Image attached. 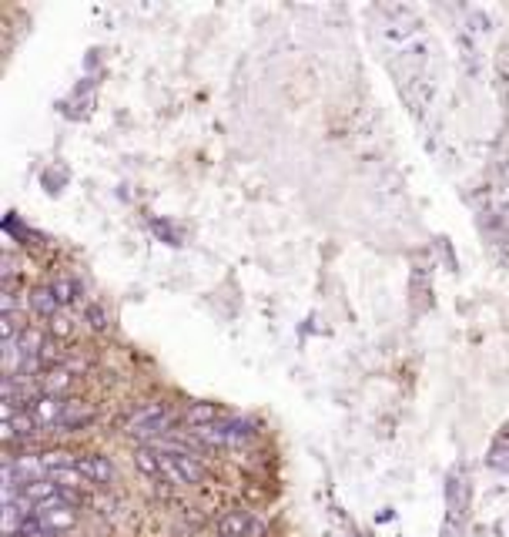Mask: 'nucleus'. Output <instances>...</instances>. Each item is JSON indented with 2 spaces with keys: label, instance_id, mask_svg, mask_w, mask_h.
<instances>
[{
  "label": "nucleus",
  "instance_id": "nucleus-11",
  "mask_svg": "<svg viewBox=\"0 0 509 537\" xmlns=\"http://www.w3.org/2000/svg\"><path fill=\"white\" fill-rule=\"evenodd\" d=\"M135 467L148 477H165L161 474V454H158V450H151V446H141V450H137Z\"/></svg>",
  "mask_w": 509,
  "mask_h": 537
},
{
  "label": "nucleus",
  "instance_id": "nucleus-14",
  "mask_svg": "<svg viewBox=\"0 0 509 537\" xmlns=\"http://www.w3.org/2000/svg\"><path fill=\"white\" fill-rule=\"evenodd\" d=\"M489 461H493V467H509V433L496 440L493 454H489Z\"/></svg>",
  "mask_w": 509,
  "mask_h": 537
},
{
  "label": "nucleus",
  "instance_id": "nucleus-13",
  "mask_svg": "<svg viewBox=\"0 0 509 537\" xmlns=\"http://www.w3.org/2000/svg\"><path fill=\"white\" fill-rule=\"evenodd\" d=\"M51 292L58 296V303H60V306H67V303H74L77 296H81V289H77V282H74V279H58V282L51 286Z\"/></svg>",
  "mask_w": 509,
  "mask_h": 537
},
{
  "label": "nucleus",
  "instance_id": "nucleus-15",
  "mask_svg": "<svg viewBox=\"0 0 509 537\" xmlns=\"http://www.w3.org/2000/svg\"><path fill=\"white\" fill-rule=\"evenodd\" d=\"M88 320H90V326H94V329H101V326H105V312L94 306V309H88Z\"/></svg>",
  "mask_w": 509,
  "mask_h": 537
},
{
  "label": "nucleus",
  "instance_id": "nucleus-2",
  "mask_svg": "<svg viewBox=\"0 0 509 537\" xmlns=\"http://www.w3.org/2000/svg\"><path fill=\"white\" fill-rule=\"evenodd\" d=\"M171 430V414H168L161 403H148V407H141L137 414H131L128 420V433H135V437H161Z\"/></svg>",
  "mask_w": 509,
  "mask_h": 537
},
{
  "label": "nucleus",
  "instance_id": "nucleus-3",
  "mask_svg": "<svg viewBox=\"0 0 509 537\" xmlns=\"http://www.w3.org/2000/svg\"><path fill=\"white\" fill-rule=\"evenodd\" d=\"M34 517H41V524H44L51 534L58 537V531H71L77 524V514L71 504H64L58 494L51 497V501H44V504H37V510H34Z\"/></svg>",
  "mask_w": 509,
  "mask_h": 537
},
{
  "label": "nucleus",
  "instance_id": "nucleus-7",
  "mask_svg": "<svg viewBox=\"0 0 509 537\" xmlns=\"http://www.w3.org/2000/svg\"><path fill=\"white\" fill-rule=\"evenodd\" d=\"M252 531V514L248 510H228L218 521V537H248Z\"/></svg>",
  "mask_w": 509,
  "mask_h": 537
},
{
  "label": "nucleus",
  "instance_id": "nucleus-10",
  "mask_svg": "<svg viewBox=\"0 0 509 537\" xmlns=\"http://www.w3.org/2000/svg\"><path fill=\"white\" fill-rule=\"evenodd\" d=\"M184 420H188L192 430L211 427V423H218V407H215V403H195V407L184 414Z\"/></svg>",
  "mask_w": 509,
  "mask_h": 537
},
{
  "label": "nucleus",
  "instance_id": "nucleus-9",
  "mask_svg": "<svg viewBox=\"0 0 509 537\" xmlns=\"http://www.w3.org/2000/svg\"><path fill=\"white\" fill-rule=\"evenodd\" d=\"M27 303H30V309H34V312H41V316H47V320H58L60 303H58V296L51 292V286H41V289H34L27 296Z\"/></svg>",
  "mask_w": 509,
  "mask_h": 537
},
{
  "label": "nucleus",
  "instance_id": "nucleus-5",
  "mask_svg": "<svg viewBox=\"0 0 509 537\" xmlns=\"http://www.w3.org/2000/svg\"><path fill=\"white\" fill-rule=\"evenodd\" d=\"M77 470L84 474L88 484H98V487H107L111 480H114V467L107 457L101 454H88V457H77Z\"/></svg>",
  "mask_w": 509,
  "mask_h": 537
},
{
  "label": "nucleus",
  "instance_id": "nucleus-4",
  "mask_svg": "<svg viewBox=\"0 0 509 537\" xmlns=\"http://www.w3.org/2000/svg\"><path fill=\"white\" fill-rule=\"evenodd\" d=\"M41 427L30 410H11V407H4V440L7 444H14V440H24V437H34V430Z\"/></svg>",
  "mask_w": 509,
  "mask_h": 537
},
{
  "label": "nucleus",
  "instance_id": "nucleus-8",
  "mask_svg": "<svg viewBox=\"0 0 509 537\" xmlns=\"http://www.w3.org/2000/svg\"><path fill=\"white\" fill-rule=\"evenodd\" d=\"M71 380H74V376H71V369L54 367V369H44V373H41V380H37V386L44 390L47 397H60V393H64V390L71 386Z\"/></svg>",
  "mask_w": 509,
  "mask_h": 537
},
{
  "label": "nucleus",
  "instance_id": "nucleus-12",
  "mask_svg": "<svg viewBox=\"0 0 509 537\" xmlns=\"http://www.w3.org/2000/svg\"><path fill=\"white\" fill-rule=\"evenodd\" d=\"M90 410L84 407V403H77V399H67V410H64V416H60V430H71V427H81V423H88L90 420Z\"/></svg>",
  "mask_w": 509,
  "mask_h": 537
},
{
  "label": "nucleus",
  "instance_id": "nucleus-6",
  "mask_svg": "<svg viewBox=\"0 0 509 537\" xmlns=\"http://www.w3.org/2000/svg\"><path fill=\"white\" fill-rule=\"evenodd\" d=\"M64 410H67V399L47 397V393L30 403V414H34V420H37L41 427H58L60 416H64Z\"/></svg>",
  "mask_w": 509,
  "mask_h": 537
},
{
  "label": "nucleus",
  "instance_id": "nucleus-1",
  "mask_svg": "<svg viewBox=\"0 0 509 537\" xmlns=\"http://www.w3.org/2000/svg\"><path fill=\"white\" fill-rule=\"evenodd\" d=\"M161 454V474L171 484H181V487H195L205 480V467L198 463V457L192 454H168V450H158Z\"/></svg>",
  "mask_w": 509,
  "mask_h": 537
}]
</instances>
